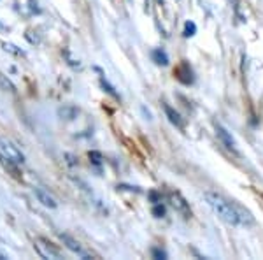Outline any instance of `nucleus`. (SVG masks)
I'll list each match as a JSON object with an SVG mask.
<instances>
[{"mask_svg": "<svg viewBox=\"0 0 263 260\" xmlns=\"http://www.w3.org/2000/svg\"><path fill=\"white\" fill-rule=\"evenodd\" d=\"M172 200H174V202H172V206L174 207H177V210H186V204H184V200H182L181 199V195H172Z\"/></svg>", "mask_w": 263, "mask_h": 260, "instance_id": "obj_10", "label": "nucleus"}, {"mask_svg": "<svg viewBox=\"0 0 263 260\" xmlns=\"http://www.w3.org/2000/svg\"><path fill=\"white\" fill-rule=\"evenodd\" d=\"M62 241L65 242L67 248H69L70 251H74L76 255H79L81 258H91V253H90V251L84 250L83 246L79 245V242L76 241V239H72L70 236H67V234H62Z\"/></svg>", "mask_w": 263, "mask_h": 260, "instance_id": "obj_4", "label": "nucleus"}, {"mask_svg": "<svg viewBox=\"0 0 263 260\" xmlns=\"http://www.w3.org/2000/svg\"><path fill=\"white\" fill-rule=\"evenodd\" d=\"M35 248L39 251V255L42 258H60V251L54 248L51 242L44 241V239H37Z\"/></svg>", "mask_w": 263, "mask_h": 260, "instance_id": "obj_3", "label": "nucleus"}, {"mask_svg": "<svg viewBox=\"0 0 263 260\" xmlns=\"http://www.w3.org/2000/svg\"><path fill=\"white\" fill-rule=\"evenodd\" d=\"M203 199L209 204L211 210H213L223 221H227L228 225H251L254 221L251 213L244 211L239 204L228 200L224 195L218 194V192L207 190L205 194H203Z\"/></svg>", "mask_w": 263, "mask_h": 260, "instance_id": "obj_1", "label": "nucleus"}, {"mask_svg": "<svg viewBox=\"0 0 263 260\" xmlns=\"http://www.w3.org/2000/svg\"><path fill=\"white\" fill-rule=\"evenodd\" d=\"M0 86H2L4 90H9V92L14 90V86H12V83H11L9 79H6V76H4V74H0Z\"/></svg>", "mask_w": 263, "mask_h": 260, "instance_id": "obj_11", "label": "nucleus"}, {"mask_svg": "<svg viewBox=\"0 0 263 260\" xmlns=\"http://www.w3.org/2000/svg\"><path fill=\"white\" fill-rule=\"evenodd\" d=\"M0 153L4 155V159L14 162V164H23L25 162V155L20 151V148L7 137H0Z\"/></svg>", "mask_w": 263, "mask_h": 260, "instance_id": "obj_2", "label": "nucleus"}, {"mask_svg": "<svg viewBox=\"0 0 263 260\" xmlns=\"http://www.w3.org/2000/svg\"><path fill=\"white\" fill-rule=\"evenodd\" d=\"M216 132H218V137L221 139V143L228 148V150H230V151H237L235 141H233L232 135L228 134V130H227V129H223L221 125H218V127H216Z\"/></svg>", "mask_w": 263, "mask_h": 260, "instance_id": "obj_6", "label": "nucleus"}, {"mask_svg": "<svg viewBox=\"0 0 263 260\" xmlns=\"http://www.w3.org/2000/svg\"><path fill=\"white\" fill-rule=\"evenodd\" d=\"M165 113H167V116H168V120H171V123H174V125H177L179 129H182L184 122H182V118H181L179 113H176V111H174L171 106H165Z\"/></svg>", "mask_w": 263, "mask_h": 260, "instance_id": "obj_7", "label": "nucleus"}, {"mask_svg": "<svg viewBox=\"0 0 263 260\" xmlns=\"http://www.w3.org/2000/svg\"><path fill=\"white\" fill-rule=\"evenodd\" d=\"M153 60H155L158 65H167L168 63V57L163 49H155L153 51Z\"/></svg>", "mask_w": 263, "mask_h": 260, "instance_id": "obj_8", "label": "nucleus"}, {"mask_svg": "<svg viewBox=\"0 0 263 260\" xmlns=\"http://www.w3.org/2000/svg\"><path fill=\"white\" fill-rule=\"evenodd\" d=\"M195 32H197V25L193 21H186L184 25V37H193Z\"/></svg>", "mask_w": 263, "mask_h": 260, "instance_id": "obj_9", "label": "nucleus"}, {"mask_svg": "<svg viewBox=\"0 0 263 260\" xmlns=\"http://www.w3.org/2000/svg\"><path fill=\"white\" fill-rule=\"evenodd\" d=\"M153 213H155V215H156V216H158V218H160V216H162L163 213H165V210H163V206H162V207L158 206V207H155V210H153Z\"/></svg>", "mask_w": 263, "mask_h": 260, "instance_id": "obj_12", "label": "nucleus"}, {"mask_svg": "<svg viewBox=\"0 0 263 260\" xmlns=\"http://www.w3.org/2000/svg\"><path fill=\"white\" fill-rule=\"evenodd\" d=\"M35 197L37 200L42 204V206H46V207H57L58 206V202H57V199L53 197V195L49 194L48 190H44V188H35Z\"/></svg>", "mask_w": 263, "mask_h": 260, "instance_id": "obj_5", "label": "nucleus"}]
</instances>
